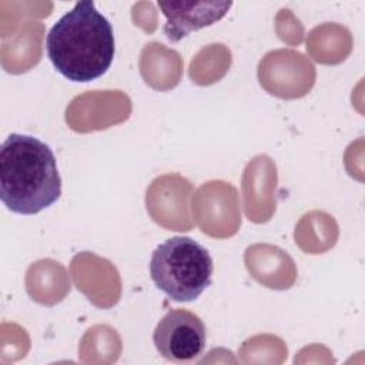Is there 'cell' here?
Returning <instances> with one entry per match:
<instances>
[{
    "mask_svg": "<svg viewBox=\"0 0 365 365\" xmlns=\"http://www.w3.org/2000/svg\"><path fill=\"white\" fill-rule=\"evenodd\" d=\"M47 56L54 68L74 83L93 81L110 68L115 41L111 23L90 0L77 1L50 29Z\"/></svg>",
    "mask_w": 365,
    "mask_h": 365,
    "instance_id": "1",
    "label": "cell"
},
{
    "mask_svg": "<svg viewBox=\"0 0 365 365\" xmlns=\"http://www.w3.org/2000/svg\"><path fill=\"white\" fill-rule=\"evenodd\" d=\"M61 195L53 150L41 140L11 133L0 150V200L13 212L34 215Z\"/></svg>",
    "mask_w": 365,
    "mask_h": 365,
    "instance_id": "2",
    "label": "cell"
},
{
    "mask_svg": "<svg viewBox=\"0 0 365 365\" xmlns=\"http://www.w3.org/2000/svg\"><path fill=\"white\" fill-rule=\"evenodd\" d=\"M214 264L210 252L190 237H171L151 254L154 285L177 302L197 299L211 284Z\"/></svg>",
    "mask_w": 365,
    "mask_h": 365,
    "instance_id": "3",
    "label": "cell"
},
{
    "mask_svg": "<svg viewBox=\"0 0 365 365\" xmlns=\"http://www.w3.org/2000/svg\"><path fill=\"white\" fill-rule=\"evenodd\" d=\"M153 342L158 354L171 362H194L202 355L207 344L205 325L188 309H170L158 321Z\"/></svg>",
    "mask_w": 365,
    "mask_h": 365,
    "instance_id": "4",
    "label": "cell"
},
{
    "mask_svg": "<svg viewBox=\"0 0 365 365\" xmlns=\"http://www.w3.org/2000/svg\"><path fill=\"white\" fill-rule=\"evenodd\" d=\"M231 6L232 1H158L167 19L163 31L170 41L177 43L191 31L221 20Z\"/></svg>",
    "mask_w": 365,
    "mask_h": 365,
    "instance_id": "5",
    "label": "cell"
}]
</instances>
